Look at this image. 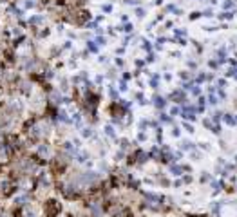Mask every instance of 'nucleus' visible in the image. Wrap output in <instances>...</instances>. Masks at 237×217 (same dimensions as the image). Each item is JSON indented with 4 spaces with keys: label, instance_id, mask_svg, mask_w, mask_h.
Wrapping results in <instances>:
<instances>
[{
    "label": "nucleus",
    "instance_id": "1",
    "mask_svg": "<svg viewBox=\"0 0 237 217\" xmlns=\"http://www.w3.org/2000/svg\"><path fill=\"white\" fill-rule=\"evenodd\" d=\"M154 101H156V105H158V107H163V105H165V101H163V98H156Z\"/></svg>",
    "mask_w": 237,
    "mask_h": 217
},
{
    "label": "nucleus",
    "instance_id": "5",
    "mask_svg": "<svg viewBox=\"0 0 237 217\" xmlns=\"http://www.w3.org/2000/svg\"><path fill=\"white\" fill-rule=\"evenodd\" d=\"M210 103H212V105H216V103H217V100H216V96H210Z\"/></svg>",
    "mask_w": 237,
    "mask_h": 217
},
{
    "label": "nucleus",
    "instance_id": "2",
    "mask_svg": "<svg viewBox=\"0 0 237 217\" xmlns=\"http://www.w3.org/2000/svg\"><path fill=\"white\" fill-rule=\"evenodd\" d=\"M232 7H234V2H230V0L225 2V9H232Z\"/></svg>",
    "mask_w": 237,
    "mask_h": 217
},
{
    "label": "nucleus",
    "instance_id": "4",
    "mask_svg": "<svg viewBox=\"0 0 237 217\" xmlns=\"http://www.w3.org/2000/svg\"><path fill=\"white\" fill-rule=\"evenodd\" d=\"M172 172H174V174H181V168H179V167H172Z\"/></svg>",
    "mask_w": 237,
    "mask_h": 217
},
{
    "label": "nucleus",
    "instance_id": "3",
    "mask_svg": "<svg viewBox=\"0 0 237 217\" xmlns=\"http://www.w3.org/2000/svg\"><path fill=\"white\" fill-rule=\"evenodd\" d=\"M225 121H226V123H230V125H234V123H235V121H234V120H232V118H230L228 114L225 116Z\"/></svg>",
    "mask_w": 237,
    "mask_h": 217
}]
</instances>
